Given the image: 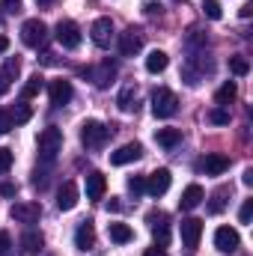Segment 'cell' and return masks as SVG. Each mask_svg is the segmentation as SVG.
Masks as SVG:
<instances>
[{
	"label": "cell",
	"mask_w": 253,
	"mask_h": 256,
	"mask_svg": "<svg viewBox=\"0 0 253 256\" xmlns=\"http://www.w3.org/2000/svg\"><path fill=\"white\" fill-rule=\"evenodd\" d=\"M212 72H214V60H212L206 51H190L185 66H182V80H185L188 86H196V84H202Z\"/></svg>",
	"instance_id": "cell-1"
},
{
	"label": "cell",
	"mask_w": 253,
	"mask_h": 256,
	"mask_svg": "<svg viewBox=\"0 0 253 256\" xmlns=\"http://www.w3.org/2000/svg\"><path fill=\"white\" fill-rule=\"evenodd\" d=\"M63 149V131L57 126H48L42 134H39V158L42 164H51Z\"/></svg>",
	"instance_id": "cell-2"
},
{
	"label": "cell",
	"mask_w": 253,
	"mask_h": 256,
	"mask_svg": "<svg viewBox=\"0 0 253 256\" xmlns=\"http://www.w3.org/2000/svg\"><path fill=\"white\" fill-rule=\"evenodd\" d=\"M108 137H110V128L104 126V122H98V120H86L80 126V143L86 149H102L108 143Z\"/></svg>",
	"instance_id": "cell-3"
},
{
	"label": "cell",
	"mask_w": 253,
	"mask_h": 256,
	"mask_svg": "<svg viewBox=\"0 0 253 256\" xmlns=\"http://www.w3.org/2000/svg\"><path fill=\"white\" fill-rule=\"evenodd\" d=\"M176 110H179V98H176V92H173V90L161 86V90H155V92H152V114H155L158 120H170Z\"/></svg>",
	"instance_id": "cell-4"
},
{
	"label": "cell",
	"mask_w": 253,
	"mask_h": 256,
	"mask_svg": "<svg viewBox=\"0 0 253 256\" xmlns=\"http://www.w3.org/2000/svg\"><path fill=\"white\" fill-rule=\"evenodd\" d=\"M21 42H24L27 48H42V45L48 42V27H45V21H39V18L24 21V27H21Z\"/></svg>",
	"instance_id": "cell-5"
},
{
	"label": "cell",
	"mask_w": 253,
	"mask_h": 256,
	"mask_svg": "<svg viewBox=\"0 0 253 256\" xmlns=\"http://www.w3.org/2000/svg\"><path fill=\"white\" fill-rule=\"evenodd\" d=\"M146 224H149L158 248H167V242H170V214L167 212H149L146 214Z\"/></svg>",
	"instance_id": "cell-6"
},
{
	"label": "cell",
	"mask_w": 253,
	"mask_h": 256,
	"mask_svg": "<svg viewBox=\"0 0 253 256\" xmlns=\"http://www.w3.org/2000/svg\"><path fill=\"white\" fill-rule=\"evenodd\" d=\"M54 36H57V42L63 45V48H68V51H74L78 45H80V27L74 24V21H60L57 24V30H54Z\"/></svg>",
	"instance_id": "cell-7"
},
{
	"label": "cell",
	"mask_w": 253,
	"mask_h": 256,
	"mask_svg": "<svg viewBox=\"0 0 253 256\" xmlns=\"http://www.w3.org/2000/svg\"><path fill=\"white\" fill-rule=\"evenodd\" d=\"M90 36H92V42L98 48H110V42H114V21L110 18H96L92 27H90Z\"/></svg>",
	"instance_id": "cell-8"
},
{
	"label": "cell",
	"mask_w": 253,
	"mask_h": 256,
	"mask_svg": "<svg viewBox=\"0 0 253 256\" xmlns=\"http://www.w3.org/2000/svg\"><path fill=\"white\" fill-rule=\"evenodd\" d=\"M12 220H18V224H39V218H42V206L39 202H15L12 206Z\"/></svg>",
	"instance_id": "cell-9"
},
{
	"label": "cell",
	"mask_w": 253,
	"mask_h": 256,
	"mask_svg": "<svg viewBox=\"0 0 253 256\" xmlns=\"http://www.w3.org/2000/svg\"><path fill=\"white\" fill-rule=\"evenodd\" d=\"M170 182H173L170 170L161 167V170H155V173L146 176V194H152V196H164V194L170 191Z\"/></svg>",
	"instance_id": "cell-10"
},
{
	"label": "cell",
	"mask_w": 253,
	"mask_h": 256,
	"mask_svg": "<svg viewBox=\"0 0 253 256\" xmlns=\"http://www.w3.org/2000/svg\"><path fill=\"white\" fill-rule=\"evenodd\" d=\"M116 72H120V68H116V63H114V60H102V63L90 72V78H92V84H96L98 90H108V86L114 84Z\"/></svg>",
	"instance_id": "cell-11"
},
{
	"label": "cell",
	"mask_w": 253,
	"mask_h": 256,
	"mask_svg": "<svg viewBox=\"0 0 253 256\" xmlns=\"http://www.w3.org/2000/svg\"><path fill=\"white\" fill-rule=\"evenodd\" d=\"M238 244H242V238H238V232H236L232 226H220V230L214 232V248H218L220 254H236Z\"/></svg>",
	"instance_id": "cell-12"
},
{
	"label": "cell",
	"mask_w": 253,
	"mask_h": 256,
	"mask_svg": "<svg viewBox=\"0 0 253 256\" xmlns=\"http://www.w3.org/2000/svg\"><path fill=\"white\" fill-rule=\"evenodd\" d=\"M140 51H143V36L134 27H128L126 33H120V54L122 57H134Z\"/></svg>",
	"instance_id": "cell-13"
},
{
	"label": "cell",
	"mask_w": 253,
	"mask_h": 256,
	"mask_svg": "<svg viewBox=\"0 0 253 256\" xmlns=\"http://www.w3.org/2000/svg\"><path fill=\"white\" fill-rule=\"evenodd\" d=\"M200 170H202L206 176H220V173H226V170H230V158H226V155L212 152V155H206V158L200 161Z\"/></svg>",
	"instance_id": "cell-14"
},
{
	"label": "cell",
	"mask_w": 253,
	"mask_h": 256,
	"mask_svg": "<svg viewBox=\"0 0 253 256\" xmlns=\"http://www.w3.org/2000/svg\"><path fill=\"white\" fill-rule=\"evenodd\" d=\"M92 244H96V226H92V220H80V226L74 230V248L92 250Z\"/></svg>",
	"instance_id": "cell-15"
},
{
	"label": "cell",
	"mask_w": 253,
	"mask_h": 256,
	"mask_svg": "<svg viewBox=\"0 0 253 256\" xmlns=\"http://www.w3.org/2000/svg\"><path fill=\"white\" fill-rule=\"evenodd\" d=\"M140 155H143V146H140V143H126V146H120L116 152H110V164L122 167V164H131V161H137Z\"/></svg>",
	"instance_id": "cell-16"
},
{
	"label": "cell",
	"mask_w": 253,
	"mask_h": 256,
	"mask_svg": "<svg viewBox=\"0 0 253 256\" xmlns=\"http://www.w3.org/2000/svg\"><path fill=\"white\" fill-rule=\"evenodd\" d=\"M179 230H182V242H185V248H196V244H200V236H202V220H196V218H185Z\"/></svg>",
	"instance_id": "cell-17"
},
{
	"label": "cell",
	"mask_w": 253,
	"mask_h": 256,
	"mask_svg": "<svg viewBox=\"0 0 253 256\" xmlns=\"http://www.w3.org/2000/svg\"><path fill=\"white\" fill-rule=\"evenodd\" d=\"M78 206V185L74 182H63V188L57 191V208L60 212H72Z\"/></svg>",
	"instance_id": "cell-18"
},
{
	"label": "cell",
	"mask_w": 253,
	"mask_h": 256,
	"mask_svg": "<svg viewBox=\"0 0 253 256\" xmlns=\"http://www.w3.org/2000/svg\"><path fill=\"white\" fill-rule=\"evenodd\" d=\"M72 96H74V90H72V84L68 80H54L51 84V104L54 108H63L72 102Z\"/></svg>",
	"instance_id": "cell-19"
},
{
	"label": "cell",
	"mask_w": 253,
	"mask_h": 256,
	"mask_svg": "<svg viewBox=\"0 0 253 256\" xmlns=\"http://www.w3.org/2000/svg\"><path fill=\"white\" fill-rule=\"evenodd\" d=\"M18 244H21V250L24 254H39L42 248H45V238H42V232H36V230H27L21 238H18Z\"/></svg>",
	"instance_id": "cell-20"
},
{
	"label": "cell",
	"mask_w": 253,
	"mask_h": 256,
	"mask_svg": "<svg viewBox=\"0 0 253 256\" xmlns=\"http://www.w3.org/2000/svg\"><path fill=\"white\" fill-rule=\"evenodd\" d=\"M104 188H108L104 176H102L98 170H92V173L86 176V196H90V200H102V196H104Z\"/></svg>",
	"instance_id": "cell-21"
},
{
	"label": "cell",
	"mask_w": 253,
	"mask_h": 256,
	"mask_svg": "<svg viewBox=\"0 0 253 256\" xmlns=\"http://www.w3.org/2000/svg\"><path fill=\"white\" fill-rule=\"evenodd\" d=\"M202 200H206L202 188H200V185H188L185 194H182V200H179V206H182V212H190V208H196Z\"/></svg>",
	"instance_id": "cell-22"
},
{
	"label": "cell",
	"mask_w": 253,
	"mask_h": 256,
	"mask_svg": "<svg viewBox=\"0 0 253 256\" xmlns=\"http://www.w3.org/2000/svg\"><path fill=\"white\" fill-rule=\"evenodd\" d=\"M116 104H120V110H122V114H134V110H137V86H134V84L122 86V92H120Z\"/></svg>",
	"instance_id": "cell-23"
},
{
	"label": "cell",
	"mask_w": 253,
	"mask_h": 256,
	"mask_svg": "<svg viewBox=\"0 0 253 256\" xmlns=\"http://www.w3.org/2000/svg\"><path fill=\"white\" fill-rule=\"evenodd\" d=\"M155 140H158V146L173 149V146L182 143V131H179V128H158V131H155Z\"/></svg>",
	"instance_id": "cell-24"
},
{
	"label": "cell",
	"mask_w": 253,
	"mask_h": 256,
	"mask_svg": "<svg viewBox=\"0 0 253 256\" xmlns=\"http://www.w3.org/2000/svg\"><path fill=\"white\" fill-rule=\"evenodd\" d=\"M167 63H170V57H167L164 51H158V48H155V51L146 57V72H149V74H161V72L167 68Z\"/></svg>",
	"instance_id": "cell-25"
},
{
	"label": "cell",
	"mask_w": 253,
	"mask_h": 256,
	"mask_svg": "<svg viewBox=\"0 0 253 256\" xmlns=\"http://www.w3.org/2000/svg\"><path fill=\"white\" fill-rule=\"evenodd\" d=\"M206 33L200 30V27H190L188 30V36H185V48H188V54L190 51H206Z\"/></svg>",
	"instance_id": "cell-26"
},
{
	"label": "cell",
	"mask_w": 253,
	"mask_h": 256,
	"mask_svg": "<svg viewBox=\"0 0 253 256\" xmlns=\"http://www.w3.org/2000/svg\"><path fill=\"white\" fill-rule=\"evenodd\" d=\"M236 96H238V86H236V80H226L218 92H214V102L220 104V108H226L230 102H236Z\"/></svg>",
	"instance_id": "cell-27"
},
{
	"label": "cell",
	"mask_w": 253,
	"mask_h": 256,
	"mask_svg": "<svg viewBox=\"0 0 253 256\" xmlns=\"http://www.w3.org/2000/svg\"><path fill=\"white\" fill-rule=\"evenodd\" d=\"M108 232H110V242H116V244H128V242L134 238V232H131L128 224H110Z\"/></svg>",
	"instance_id": "cell-28"
},
{
	"label": "cell",
	"mask_w": 253,
	"mask_h": 256,
	"mask_svg": "<svg viewBox=\"0 0 253 256\" xmlns=\"http://www.w3.org/2000/svg\"><path fill=\"white\" fill-rule=\"evenodd\" d=\"M226 196H230V188H226V185H224V188H218V191L212 194V202H208V214H220V212L226 208V202H230Z\"/></svg>",
	"instance_id": "cell-29"
},
{
	"label": "cell",
	"mask_w": 253,
	"mask_h": 256,
	"mask_svg": "<svg viewBox=\"0 0 253 256\" xmlns=\"http://www.w3.org/2000/svg\"><path fill=\"white\" fill-rule=\"evenodd\" d=\"M42 86H45V78H42V74H30L27 84H24V90H21V96H24V98H33V96L42 92Z\"/></svg>",
	"instance_id": "cell-30"
},
{
	"label": "cell",
	"mask_w": 253,
	"mask_h": 256,
	"mask_svg": "<svg viewBox=\"0 0 253 256\" xmlns=\"http://www.w3.org/2000/svg\"><path fill=\"white\" fill-rule=\"evenodd\" d=\"M30 116H33L30 104H15V108L9 110V120H12V126H24V122H27Z\"/></svg>",
	"instance_id": "cell-31"
},
{
	"label": "cell",
	"mask_w": 253,
	"mask_h": 256,
	"mask_svg": "<svg viewBox=\"0 0 253 256\" xmlns=\"http://www.w3.org/2000/svg\"><path fill=\"white\" fill-rule=\"evenodd\" d=\"M202 12H206V18H212V21H220V15H224V9H220L218 0H202Z\"/></svg>",
	"instance_id": "cell-32"
},
{
	"label": "cell",
	"mask_w": 253,
	"mask_h": 256,
	"mask_svg": "<svg viewBox=\"0 0 253 256\" xmlns=\"http://www.w3.org/2000/svg\"><path fill=\"white\" fill-rule=\"evenodd\" d=\"M208 122H214V126H230V110H224V108L208 110Z\"/></svg>",
	"instance_id": "cell-33"
},
{
	"label": "cell",
	"mask_w": 253,
	"mask_h": 256,
	"mask_svg": "<svg viewBox=\"0 0 253 256\" xmlns=\"http://www.w3.org/2000/svg\"><path fill=\"white\" fill-rule=\"evenodd\" d=\"M230 68H232V74H238V78H242V74H248V72H250V63H248L244 57H230Z\"/></svg>",
	"instance_id": "cell-34"
},
{
	"label": "cell",
	"mask_w": 253,
	"mask_h": 256,
	"mask_svg": "<svg viewBox=\"0 0 253 256\" xmlns=\"http://www.w3.org/2000/svg\"><path fill=\"white\" fill-rule=\"evenodd\" d=\"M128 191L134 194V196H140V194L146 191V176H131L128 179Z\"/></svg>",
	"instance_id": "cell-35"
},
{
	"label": "cell",
	"mask_w": 253,
	"mask_h": 256,
	"mask_svg": "<svg viewBox=\"0 0 253 256\" xmlns=\"http://www.w3.org/2000/svg\"><path fill=\"white\" fill-rule=\"evenodd\" d=\"M12 149H6V146H0V173H9L12 170Z\"/></svg>",
	"instance_id": "cell-36"
},
{
	"label": "cell",
	"mask_w": 253,
	"mask_h": 256,
	"mask_svg": "<svg viewBox=\"0 0 253 256\" xmlns=\"http://www.w3.org/2000/svg\"><path fill=\"white\" fill-rule=\"evenodd\" d=\"M0 72H3V74H6V78L12 80V78H18V72H21V63H18L15 57H9V60H6V66H3Z\"/></svg>",
	"instance_id": "cell-37"
},
{
	"label": "cell",
	"mask_w": 253,
	"mask_h": 256,
	"mask_svg": "<svg viewBox=\"0 0 253 256\" xmlns=\"http://www.w3.org/2000/svg\"><path fill=\"white\" fill-rule=\"evenodd\" d=\"M21 6H24V0H0V9H3L6 15H18Z\"/></svg>",
	"instance_id": "cell-38"
},
{
	"label": "cell",
	"mask_w": 253,
	"mask_h": 256,
	"mask_svg": "<svg viewBox=\"0 0 253 256\" xmlns=\"http://www.w3.org/2000/svg\"><path fill=\"white\" fill-rule=\"evenodd\" d=\"M250 218H253V200H244L242 202V212H238V220L242 224H250Z\"/></svg>",
	"instance_id": "cell-39"
},
{
	"label": "cell",
	"mask_w": 253,
	"mask_h": 256,
	"mask_svg": "<svg viewBox=\"0 0 253 256\" xmlns=\"http://www.w3.org/2000/svg\"><path fill=\"white\" fill-rule=\"evenodd\" d=\"M9 248H12V236H9L6 230H0V256L9 254Z\"/></svg>",
	"instance_id": "cell-40"
},
{
	"label": "cell",
	"mask_w": 253,
	"mask_h": 256,
	"mask_svg": "<svg viewBox=\"0 0 253 256\" xmlns=\"http://www.w3.org/2000/svg\"><path fill=\"white\" fill-rule=\"evenodd\" d=\"M12 131V120H9V110H0V137Z\"/></svg>",
	"instance_id": "cell-41"
},
{
	"label": "cell",
	"mask_w": 253,
	"mask_h": 256,
	"mask_svg": "<svg viewBox=\"0 0 253 256\" xmlns=\"http://www.w3.org/2000/svg\"><path fill=\"white\" fill-rule=\"evenodd\" d=\"M33 185H36V188H45V185H48V170H36V173H33Z\"/></svg>",
	"instance_id": "cell-42"
},
{
	"label": "cell",
	"mask_w": 253,
	"mask_h": 256,
	"mask_svg": "<svg viewBox=\"0 0 253 256\" xmlns=\"http://www.w3.org/2000/svg\"><path fill=\"white\" fill-rule=\"evenodd\" d=\"M0 196H15V185L12 182H0Z\"/></svg>",
	"instance_id": "cell-43"
},
{
	"label": "cell",
	"mask_w": 253,
	"mask_h": 256,
	"mask_svg": "<svg viewBox=\"0 0 253 256\" xmlns=\"http://www.w3.org/2000/svg\"><path fill=\"white\" fill-rule=\"evenodd\" d=\"M9 86H12V80L0 72V96H6V92H9Z\"/></svg>",
	"instance_id": "cell-44"
},
{
	"label": "cell",
	"mask_w": 253,
	"mask_h": 256,
	"mask_svg": "<svg viewBox=\"0 0 253 256\" xmlns=\"http://www.w3.org/2000/svg\"><path fill=\"white\" fill-rule=\"evenodd\" d=\"M143 12H146V15H158V12H161V6H158V3H152V0H149V3H146V6H143Z\"/></svg>",
	"instance_id": "cell-45"
},
{
	"label": "cell",
	"mask_w": 253,
	"mask_h": 256,
	"mask_svg": "<svg viewBox=\"0 0 253 256\" xmlns=\"http://www.w3.org/2000/svg\"><path fill=\"white\" fill-rule=\"evenodd\" d=\"M143 256H167V250L155 244V248H149V250H146V254H143Z\"/></svg>",
	"instance_id": "cell-46"
},
{
	"label": "cell",
	"mask_w": 253,
	"mask_h": 256,
	"mask_svg": "<svg viewBox=\"0 0 253 256\" xmlns=\"http://www.w3.org/2000/svg\"><path fill=\"white\" fill-rule=\"evenodd\" d=\"M250 12H253V3H244V6H242V12H238V15H242V18H250Z\"/></svg>",
	"instance_id": "cell-47"
},
{
	"label": "cell",
	"mask_w": 253,
	"mask_h": 256,
	"mask_svg": "<svg viewBox=\"0 0 253 256\" xmlns=\"http://www.w3.org/2000/svg\"><path fill=\"white\" fill-rule=\"evenodd\" d=\"M242 182H244V185H253V170H250V167L244 170V176H242Z\"/></svg>",
	"instance_id": "cell-48"
},
{
	"label": "cell",
	"mask_w": 253,
	"mask_h": 256,
	"mask_svg": "<svg viewBox=\"0 0 253 256\" xmlns=\"http://www.w3.org/2000/svg\"><path fill=\"white\" fill-rule=\"evenodd\" d=\"M6 48H9V39H6V36H0V54H6Z\"/></svg>",
	"instance_id": "cell-49"
},
{
	"label": "cell",
	"mask_w": 253,
	"mask_h": 256,
	"mask_svg": "<svg viewBox=\"0 0 253 256\" xmlns=\"http://www.w3.org/2000/svg\"><path fill=\"white\" fill-rule=\"evenodd\" d=\"M36 3H39V6H51L54 0H36Z\"/></svg>",
	"instance_id": "cell-50"
}]
</instances>
